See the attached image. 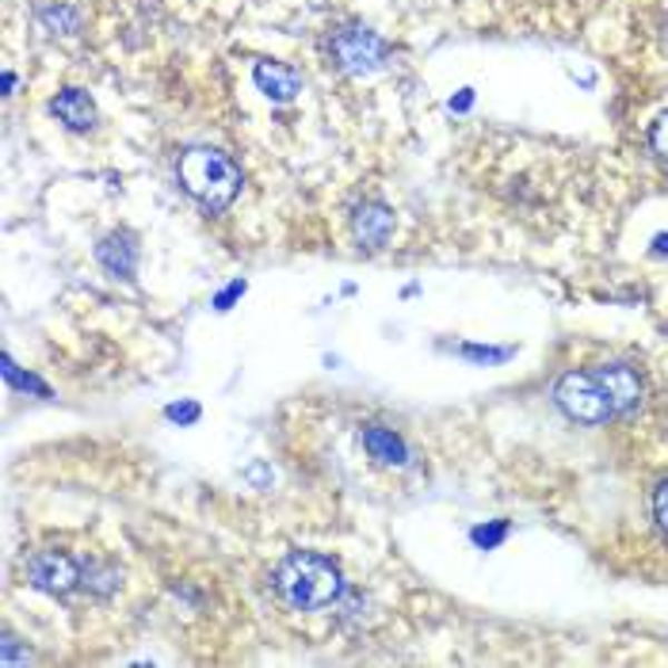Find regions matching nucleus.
Segmentation results:
<instances>
[{
  "instance_id": "ddd939ff",
  "label": "nucleus",
  "mask_w": 668,
  "mask_h": 668,
  "mask_svg": "<svg viewBox=\"0 0 668 668\" xmlns=\"http://www.w3.org/2000/svg\"><path fill=\"white\" fill-rule=\"evenodd\" d=\"M80 584L92 588V592H115L119 588V573H115L111 566H100V561H85V573H80Z\"/></svg>"
},
{
  "instance_id": "f3484780",
  "label": "nucleus",
  "mask_w": 668,
  "mask_h": 668,
  "mask_svg": "<svg viewBox=\"0 0 668 668\" xmlns=\"http://www.w3.org/2000/svg\"><path fill=\"white\" fill-rule=\"evenodd\" d=\"M649 149H654L661 160H668V111H661L654 122H649Z\"/></svg>"
},
{
  "instance_id": "9b49d317",
  "label": "nucleus",
  "mask_w": 668,
  "mask_h": 668,
  "mask_svg": "<svg viewBox=\"0 0 668 668\" xmlns=\"http://www.w3.org/2000/svg\"><path fill=\"white\" fill-rule=\"evenodd\" d=\"M360 443H363V451L371 454L379 466H409V448H405V440H401L397 432H390V428H382V424H367L360 432Z\"/></svg>"
},
{
  "instance_id": "39448f33",
  "label": "nucleus",
  "mask_w": 668,
  "mask_h": 668,
  "mask_svg": "<svg viewBox=\"0 0 668 668\" xmlns=\"http://www.w3.org/2000/svg\"><path fill=\"white\" fill-rule=\"evenodd\" d=\"M80 573H85V566L69 554H58V550H42V554H35L31 566H27L31 588H39V592L47 596H69L80 584Z\"/></svg>"
},
{
  "instance_id": "f8f14e48",
  "label": "nucleus",
  "mask_w": 668,
  "mask_h": 668,
  "mask_svg": "<svg viewBox=\"0 0 668 668\" xmlns=\"http://www.w3.org/2000/svg\"><path fill=\"white\" fill-rule=\"evenodd\" d=\"M39 23H42V31H50V35H77L80 23H85V16H80V8L66 4V0H53V4L39 8Z\"/></svg>"
},
{
  "instance_id": "9d476101",
  "label": "nucleus",
  "mask_w": 668,
  "mask_h": 668,
  "mask_svg": "<svg viewBox=\"0 0 668 668\" xmlns=\"http://www.w3.org/2000/svg\"><path fill=\"white\" fill-rule=\"evenodd\" d=\"M253 85L261 88L272 104H294L302 92V77L294 73V66H287V61H256Z\"/></svg>"
},
{
  "instance_id": "5701e85b",
  "label": "nucleus",
  "mask_w": 668,
  "mask_h": 668,
  "mask_svg": "<svg viewBox=\"0 0 668 668\" xmlns=\"http://www.w3.org/2000/svg\"><path fill=\"white\" fill-rule=\"evenodd\" d=\"M654 245H657V248H654V253H657V256H665V253H668V237H657V240H654Z\"/></svg>"
},
{
  "instance_id": "6ab92c4d",
  "label": "nucleus",
  "mask_w": 668,
  "mask_h": 668,
  "mask_svg": "<svg viewBox=\"0 0 668 668\" xmlns=\"http://www.w3.org/2000/svg\"><path fill=\"white\" fill-rule=\"evenodd\" d=\"M245 291H248V283H245V279H234L226 291H218V294H214V310H218V314H226V310L234 306V302H237Z\"/></svg>"
},
{
  "instance_id": "1a4fd4ad",
  "label": "nucleus",
  "mask_w": 668,
  "mask_h": 668,
  "mask_svg": "<svg viewBox=\"0 0 668 668\" xmlns=\"http://www.w3.org/2000/svg\"><path fill=\"white\" fill-rule=\"evenodd\" d=\"M394 210L386 203H360L352 210V234L367 248H386L390 237H394Z\"/></svg>"
},
{
  "instance_id": "7ed1b4c3",
  "label": "nucleus",
  "mask_w": 668,
  "mask_h": 668,
  "mask_svg": "<svg viewBox=\"0 0 668 668\" xmlns=\"http://www.w3.org/2000/svg\"><path fill=\"white\" fill-rule=\"evenodd\" d=\"M333 66L347 77H374L390 66V42L371 27H341L328 42Z\"/></svg>"
},
{
  "instance_id": "423d86ee",
  "label": "nucleus",
  "mask_w": 668,
  "mask_h": 668,
  "mask_svg": "<svg viewBox=\"0 0 668 668\" xmlns=\"http://www.w3.org/2000/svg\"><path fill=\"white\" fill-rule=\"evenodd\" d=\"M596 379H600V386L611 401L615 416L635 413V409L641 405V397H646V386H641L638 371L627 367V363H603V367L596 371Z\"/></svg>"
},
{
  "instance_id": "b1692460",
  "label": "nucleus",
  "mask_w": 668,
  "mask_h": 668,
  "mask_svg": "<svg viewBox=\"0 0 668 668\" xmlns=\"http://www.w3.org/2000/svg\"><path fill=\"white\" fill-rule=\"evenodd\" d=\"M665 50H668V20H665Z\"/></svg>"
},
{
  "instance_id": "aec40b11",
  "label": "nucleus",
  "mask_w": 668,
  "mask_h": 668,
  "mask_svg": "<svg viewBox=\"0 0 668 668\" xmlns=\"http://www.w3.org/2000/svg\"><path fill=\"white\" fill-rule=\"evenodd\" d=\"M654 520L657 528L668 534V481H661V485L654 489Z\"/></svg>"
},
{
  "instance_id": "20e7f679",
  "label": "nucleus",
  "mask_w": 668,
  "mask_h": 668,
  "mask_svg": "<svg viewBox=\"0 0 668 668\" xmlns=\"http://www.w3.org/2000/svg\"><path fill=\"white\" fill-rule=\"evenodd\" d=\"M554 405L569 421L577 424H608L611 421V401L603 394L596 371H566L554 382Z\"/></svg>"
},
{
  "instance_id": "f03ea898",
  "label": "nucleus",
  "mask_w": 668,
  "mask_h": 668,
  "mask_svg": "<svg viewBox=\"0 0 668 668\" xmlns=\"http://www.w3.org/2000/svg\"><path fill=\"white\" fill-rule=\"evenodd\" d=\"M176 180H180L184 191L210 214L229 210L240 195V168L234 165V157L222 154V149H210V146H195V149H187V154H180Z\"/></svg>"
},
{
  "instance_id": "4be33fe9",
  "label": "nucleus",
  "mask_w": 668,
  "mask_h": 668,
  "mask_svg": "<svg viewBox=\"0 0 668 668\" xmlns=\"http://www.w3.org/2000/svg\"><path fill=\"white\" fill-rule=\"evenodd\" d=\"M16 92V73L12 69H4V96H12Z\"/></svg>"
},
{
  "instance_id": "6e6552de",
  "label": "nucleus",
  "mask_w": 668,
  "mask_h": 668,
  "mask_svg": "<svg viewBox=\"0 0 668 668\" xmlns=\"http://www.w3.org/2000/svg\"><path fill=\"white\" fill-rule=\"evenodd\" d=\"M96 261L115 279H134V272H138V240L127 229H111L96 245Z\"/></svg>"
},
{
  "instance_id": "a211bd4d",
  "label": "nucleus",
  "mask_w": 668,
  "mask_h": 668,
  "mask_svg": "<svg viewBox=\"0 0 668 668\" xmlns=\"http://www.w3.org/2000/svg\"><path fill=\"white\" fill-rule=\"evenodd\" d=\"M165 416L173 424H195L203 416V409L195 401H173V405H165Z\"/></svg>"
},
{
  "instance_id": "f257e3e1",
  "label": "nucleus",
  "mask_w": 668,
  "mask_h": 668,
  "mask_svg": "<svg viewBox=\"0 0 668 668\" xmlns=\"http://www.w3.org/2000/svg\"><path fill=\"white\" fill-rule=\"evenodd\" d=\"M275 592L291 603L294 611H325L344 600V573L333 558L314 554V550H294L275 566Z\"/></svg>"
},
{
  "instance_id": "2eb2a0df",
  "label": "nucleus",
  "mask_w": 668,
  "mask_h": 668,
  "mask_svg": "<svg viewBox=\"0 0 668 668\" xmlns=\"http://www.w3.org/2000/svg\"><path fill=\"white\" fill-rule=\"evenodd\" d=\"M504 534H508V523L497 520V523H481V528H474L470 531V539H474V547H481V550H493L504 542Z\"/></svg>"
},
{
  "instance_id": "412c9836",
  "label": "nucleus",
  "mask_w": 668,
  "mask_h": 668,
  "mask_svg": "<svg viewBox=\"0 0 668 668\" xmlns=\"http://www.w3.org/2000/svg\"><path fill=\"white\" fill-rule=\"evenodd\" d=\"M448 107L454 115H462V111H470V107H474V88H462L459 96H451L448 100Z\"/></svg>"
},
{
  "instance_id": "dca6fc26",
  "label": "nucleus",
  "mask_w": 668,
  "mask_h": 668,
  "mask_svg": "<svg viewBox=\"0 0 668 668\" xmlns=\"http://www.w3.org/2000/svg\"><path fill=\"white\" fill-rule=\"evenodd\" d=\"M462 360H474V363H504L512 355V347H478V344H462L459 347Z\"/></svg>"
},
{
  "instance_id": "4468645a",
  "label": "nucleus",
  "mask_w": 668,
  "mask_h": 668,
  "mask_svg": "<svg viewBox=\"0 0 668 668\" xmlns=\"http://www.w3.org/2000/svg\"><path fill=\"white\" fill-rule=\"evenodd\" d=\"M4 382L16 390H23V394H39V397H50V386L42 379H35V374H23L20 367H16L12 355H4Z\"/></svg>"
},
{
  "instance_id": "0eeeda50",
  "label": "nucleus",
  "mask_w": 668,
  "mask_h": 668,
  "mask_svg": "<svg viewBox=\"0 0 668 668\" xmlns=\"http://www.w3.org/2000/svg\"><path fill=\"white\" fill-rule=\"evenodd\" d=\"M50 115H53V119H58L69 134H88V130H96V119H100V111H96V100L85 92V88H77V85L61 88V92L53 96V100H50Z\"/></svg>"
}]
</instances>
